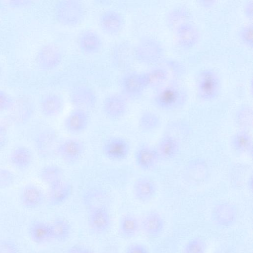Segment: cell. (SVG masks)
Returning <instances> with one entry per match:
<instances>
[{
	"label": "cell",
	"mask_w": 253,
	"mask_h": 253,
	"mask_svg": "<svg viewBox=\"0 0 253 253\" xmlns=\"http://www.w3.org/2000/svg\"><path fill=\"white\" fill-rule=\"evenodd\" d=\"M225 253V252H220V253Z\"/></svg>",
	"instance_id": "obj_46"
},
{
	"label": "cell",
	"mask_w": 253,
	"mask_h": 253,
	"mask_svg": "<svg viewBox=\"0 0 253 253\" xmlns=\"http://www.w3.org/2000/svg\"><path fill=\"white\" fill-rule=\"evenodd\" d=\"M139 126L144 131H151L157 129L161 124L160 118L156 114L146 111L142 113L139 120Z\"/></svg>",
	"instance_id": "obj_33"
},
{
	"label": "cell",
	"mask_w": 253,
	"mask_h": 253,
	"mask_svg": "<svg viewBox=\"0 0 253 253\" xmlns=\"http://www.w3.org/2000/svg\"><path fill=\"white\" fill-rule=\"evenodd\" d=\"M236 119L237 123L242 127H247L252 126L253 111L249 107H244L237 113Z\"/></svg>",
	"instance_id": "obj_35"
},
{
	"label": "cell",
	"mask_w": 253,
	"mask_h": 253,
	"mask_svg": "<svg viewBox=\"0 0 253 253\" xmlns=\"http://www.w3.org/2000/svg\"><path fill=\"white\" fill-rule=\"evenodd\" d=\"M67 253H93L92 250L83 245H76L70 247Z\"/></svg>",
	"instance_id": "obj_43"
},
{
	"label": "cell",
	"mask_w": 253,
	"mask_h": 253,
	"mask_svg": "<svg viewBox=\"0 0 253 253\" xmlns=\"http://www.w3.org/2000/svg\"><path fill=\"white\" fill-rule=\"evenodd\" d=\"M84 12L83 4L76 0L59 1L55 8L57 21L67 26H74L80 24L84 19Z\"/></svg>",
	"instance_id": "obj_1"
},
{
	"label": "cell",
	"mask_w": 253,
	"mask_h": 253,
	"mask_svg": "<svg viewBox=\"0 0 253 253\" xmlns=\"http://www.w3.org/2000/svg\"><path fill=\"white\" fill-rule=\"evenodd\" d=\"M99 24L102 30L109 35H116L122 30L124 20L118 12L113 10L104 11L99 18Z\"/></svg>",
	"instance_id": "obj_9"
},
{
	"label": "cell",
	"mask_w": 253,
	"mask_h": 253,
	"mask_svg": "<svg viewBox=\"0 0 253 253\" xmlns=\"http://www.w3.org/2000/svg\"><path fill=\"white\" fill-rule=\"evenodd\" d=\"M55 142V134L52 131H46L41 133L37 137L36 145L40 154L47 156L53 150Z\"/></svg>",
	"instance_id": "obj_31"
},
{
	"label": "cell",
	"mask_w": 253,
	"mask_h": 253,
	"mask_svg": "<svg viewBox=\"0 0 253 253\" xmlns=\"http://www.w3.org/2000/svg\"><path fill=\"white\" fill-rule=\"evenodd\" d=\"M51 239L58 241H65L70 237L71 226L66 219L58 218L50 224Z\"/></svg>",
	"instance_id": "obj_26"
},
{
	"label": "cell",
	"mask_w": 253,
	"mask_h": 253,
	"mask_svg": "<svg viewBox=\"0 0 253 253\" xmlns=\"http://www.w3.org/2000/svg\"><path fill=\"white\" fill-rule=\"evenodd\" d=\"M253 28L252 26L248 25L243 28L240 31V37L242 40L249 46L253 44Z\"/></svg>",
	"instance_id": "obj_40"
},
{
	"label": "cell",
	"mask_w": 253,
	"mask_h": 253,
	"mask_svg": "<svg viewBox=\"0 0 253 253\" xmlns=\"http://www.w3.org/2000/svg\"><path fill=\"white\" fill-rule=\"evenodd\" d=\"M10 120L5 117L0 118V132L6 134L9 127Z\"/></svg>",
	"instance_id": "obj_44"
},
{
	"label": "cell",
	"mask_w": 253,
	"mask_h": 253,
	"mask_svg": "<svg viewBox=\"0 0 253 253\" xmlns=\"http://www.w3.org/2000/svg\"><path fill=\"white\" fill-rule=\"evenodd\" d=\"M14 102L12 97L5 91L0 90V111L9 110Z\"/></svg>",
	"instance_id": "obj_39"
},
{
	"label": "cell",
	"mask_w": 253,
	"mask_h": 253,
	"mask_svg": "<svg viewBox=\"0 0 253 253\" xmlns=\"http://www.w3.org/2000/svg\"><path fill=\"white\" fill-rule=\"evenodd\" d=\"M103 151L109 158L121 160L127 157L129 151L128 143L121 137H113L107 140L104 145Z\"/></svg>",
	"instance_id": "obj_10"
},
{
	"label": "cell",
	"mask_w": 253,
	"mask_h": 253,
	"mask_svg": "<svg viewBox=\"0 0 253 253\" xmlns=\"http://www.w3.org/2000/svg\"><path fill=\"white\" fill-rule=\"evenodd\" d=\"M122 85L126 93L131 97L139 95L147 87L144 73H129L122 80Z\"/></svg>",
	"instance_id": "obj_8"
},
{
	"label": "cell",
	"mask_w": 253,
	"mask_h": 253,
	"mask_svg": "<svg viewBox=\"0 0 253 253\" xmlns=\"http://www.w3.org/2000/svg\"><path fill=\"white\" fill-rule=\"evenodd\" d=\"M178 150L177 141L172 137L165 136L159 141L156 151L159 157L170 159L177 154Z\"/></svg>",
	"instance_id": "obj_30"
},
{
	"label": "cell",
	"mask_w": 253,
	"mask_h": 253,
	"mask_svg": "<svg viewBox=\"0 0 253 253\" xmlns=\"http://www.w3.org/2000/svg\"><path fill=\"white\" fill-rule=\"evenodd\" d=\"M159 155L156 150L148 147H142L135 153V160L137 165L146 170L153 168L156 164Z\"/></svg>",
	"instance_id": "obj_24"
},
{
	"label": "cell",
	"mask_w": 253,
	"mask_h": 253,
	"mask_svg": "<svg viewBox=\"0 0 253 253\" xmlns=\"http://www.w3.org/2000/svg\"><path fill=\"white\" fill-rule=\"evenodd\" d=\"M252 144L251 135L245 130L236 132L231 140L232 147L236 151L240 153L252 151Z\"/></svg>",
	"instance_id": "obj_29"
},
{
	"label": "cell",
	"mask_w": 253,
	"mask_h": 253,
	"mask_svg": "<svg viewBox=\"0 0 253 253\" xmlns=\"http://www.w3.org/2000/svg\"><path fill=\"white\" fill-rule=\"evenodd\" d=\"M62 175L61 169L55 165H49L44 167L40 173V177L42 180L49 185L62 180Z\"/></svg>",
	"instance_id": "obj_32"
},
{
	"label": "cell",
	"mask_w": 253,
	"mask_h": 253,
	"mask_svg": "<svg viewBox=\"0 0 253 253\" xmlns=\"http://www.w3.org/2000/svg\"><path fill=\"white\" fill-rule=\"evenodd\" d=\"M71 103L77 109L85 110L93 107L96 103L94 92L89 87L80 85L75 87L70 95Z\"/></svg>",
	"instance_id": "obj_6"
},
{
	"label": "cell",
	"mask_w": 253,
	"mask_h": 253,
	"mask_svg": "<svg viewBox=\"0 0 253 253\" xmlns=\"http://www.w3.org/2000/svg\"><path fill=\"white\" fill-rule=\"evenodd\" d=\"M13 173L8 169H0V188H5L10 186L14 182Z\"/></svg>",
	"instance_id": "obj_37"
},
{
	"label": "cell",
	"mask_w": 253,
	"mask_h": 253,
	"mask_svg": "<svg viewBox=\"0 0 253 253\" xmlns=\"http://www.w3.org/2000/svg\"><path fill=\"white\" fill-rule=\"evenodd\" d=\"M126 253H149V252L144 245L138 243H134L129 245L126 248Z\"/></svg>",
	"instance_id": "obj_42"
},
{
	"label": "cell",
	"mask_w": 253,
	"mask_h": 253,
	"mask_svg": "<svg viewBox=\"0 0 253 253\" xmlns=\"http://www.w3.org/2000/svg\"><path fill=\"white\" fill-rule=\"evenodd\" d=\"M10 159L15 167L23 169L31 165L33 160V155L29 148L24 146H19L12 151Z\"/></svg>",
	"instance_id": "obj_25"
},
{
	"label": "cell",
	"mask_w": 253,
	"mask_h": 253,
	"mask_svg": "<svg viewBox=\"0 0 253 253\" xmlns=\"http://www.w3.org/2000/svg\"><path fill=\"white\" fill-rule=\"evenodd\" d=\"M9 110V119L17 124H22L27 122L33 113L32 105L25 101H20L17 102L14 101Z\"/></svg>",
	"instance_id": "obj_20"
},
{
	"label": "cell",
	"mask_w": 253,
	"mask_h": 253,
	"mask_svg": "<svg viewBox=\"0 0 253 253\" xmlns=\"http://www.w3.org/2000/svg\"><path fill=\"white\" fill-rule=\"evenodd\" d=\"M196 88L198 96L202 100L213 99L217 97L220 89L219 78L211 70H202L196 79Z\"/></svg>",
	"instance_id": "obj_2"
},
{
	"label": "cell",
	"mask_w": 253,
	"mask_h": 253,
	"mask_svg": "<svg viewBox=\"0 0 253 253\" xmlns=\"http://www.w3.org/2000/svg\"><path fill=\"white\" fill-rule=\"evenodd\" d=\"M176 39L182 47L189 48L194 46L199 39V32L192 24L186 22L176 27Z\"/></svg>",
	"instance_id": "obj_15"
},
{
	"label": "cell",
	"mask_w": 253,
	"mask_h": 253,
	"mask_svg": "<svg viewBox=\"0 0 253 253\" xmlns=\"http://www.w3.org/2000/svg\"><path fill=\"white\" fill-rule=\"evenodd\" d=\"M113 59L116 66L121 69H126L130 66L132 57L134 56V49L127 42H120L116 45L113 51Z\"/></svg>",
	"instance_id": "obj_19"
},
{
	"label": "cell",
	"mask_w": 253,
	"mask_h": 253,
	"mask_svg": "<svg viewBox=\"0 0 253 253\" xmlns=\"http://www.w3.org/2000/svg\"><path fill=\"white\" fill-rule=\"evenodd\" d=\"M133 191L135 197L138 201L146 202L154 197L156 187L152 180L148 178L141 177L134 182Z\"/></svg>",
	"instance_id": "obj_16"
},
{
	"label": "cell",
	"mask_w": 253,
	"mask_h": 253,
	"mask_svg": "<svg viewBox=\"0 0 253 253\" xmlns=\"http://www.w3.org/2000/svg\"><path fill=\"white\" fill-rule=\"evenodd\" d=\"M211 217L213 221L222 227L232 225L236 218V211L233 206L229 203H221L212 210Z\"/></svg>",
	"instance_id": "obj_11"
},
{
	"label": "cell",
	"mask_w": 253,
	"mask_h": 253,
	"mask_svg": "<svg viewBox=\"0 0 253 253\" xmlns=\"http://www.w3.org/2000/svg\"><path fill=\"white\" fill-rule=\"evenodd\" d=\"M147 86L156 87L164 83L167 78L166 71L162 69H155L144 73Z\"/></svg>",
	"instance_id": "obj_34"
},
{
	"label": "cell",
	"mask_w": 253,
	"mask_h": 253,
	"mask_svg": "<svg viewBox=\"0 0 253 253\" xmlns=\"http://www.w3.org/2000/svg\"><path fill=\"white\" fill-rule=\"evenodd\" d=\"M187 15V13L185 11L178 10L171 13L169 16V20L170 22H171L172 25H174L177 27L180 25L186 23L183 21V19H186Z\"/></svg>",
	"instance_id": "obj_38"
},
{
	"label": "cell",
	"mask_w": 253,
	"mask_h": 253,
	"mask_svg": "<svg viewBox=\"0 0 253 253\" xmlns=\"http://www.w3.org/2000/svg\"><path fill=\"white\" fill-rule=\"evenodd\" d=\"M0 253H18V251L15 245L10 241H1Z\"/></svg>",
	"instance_id": "obj_41"
},
{
	"label": "cell",
	"mask_w": 253,
	"mask_h": 253,
	"mask_svg": "<svg viewBox=\"0 0 253 253\" xmlns=\"http://www.w3.org/2000/svg\"><path fill=\"white\" fill-rule=\"evenodd\" d=\"M48 192V197L50 203L54 206L64 203L70 197L72 187L67 183L61 180L50 185Z\"/></svg>",
	"instance_id": "obj_18"
},
{
	"label": "cell",
	"mask_w": 253,
	"mask_h": 253,
	"mask_svg": "<svg viewBox=\"0 0 253 253\" xmlns=\"http://www.w3.org/2000/svg\"><path fill=\"white\" fill-rule=\"evenodd\" d=\"M83 151V146L77 140L68 139L59 145L57 152L66 161L71 162L78 159Z\"/></svg>",
	"instance_id": "obj_17"
},
{
	"label": "cell",
	"mask_w": 253,
	"mask_h": 253,
	"mask_svg": "<svg viewBox=\"0 0 253 253\" xmlns=\"http://www.w3.org/2000/svg\"><path fill=\"white\" fill-rule=\"evenodd\" d=\"M206 244L202 239L196 237L190 240L186 245L184 253H205Z\"/></svg>",
	"instance_id": "obj_36"
},
{
	"label": "cell",
	"mask_w": 253,
	"mask_h": 253,
	"mask_svg": "<svg viewBox=\"0 0 253 253\" xmlns=\"http://www.w3.org/2000/svg\"><path fill=\"white\" fill-rule=\"evenodd\" d=\"M32 240L37 244H42L51 239L50 224L43 222L33 223L29 229Z\"/></svg>",
	"instance_id": "obj_27"
},
{
	"label": "cell",
	"mask_w": 253,
	"mask_h": 253,
	"mask_svg": "<svg viewBox=\"0 0 253 253\" xmlns=\"http://www.w3.org/2000/svg\"><path fill=\"white\" fill-rule=\"evenodd\" d=\"M78 44L82 51L86 53H93L98 51L102 45L99 35L92 30H85L80 33Z\"/></svg>",
	"instance_id": "obj_14"
},
{
	"label": "cell",
	"mask_w": 253,
	"mask_h": 253,
	"mask_svg": "<svg viewBox=\"0 0 253 253\" xmlns=\"http://www.w3.org/2000/svg\"><path fill=\"white\" fill-rule=\"evenodd\" d=\"M36 59L37 64L41 69L49 70L57 67L60 64L62 54L57 45L48 43L39 49Z\"/></svg>",
	"instance_id": "obj_5"
},
{
	"label": "cell",
	"mask_w": 253,
	"mask_h": 253,
	"mask_svg": "<svg viewBox=\"0 0 253 253\" xmlns=\"http://www.w3.org/2000/svg\"><path fill=\"white\" fill-rule=\"evenodd\" d=\"M119 228L122 236L127 239L132 238L138 232V221L132 215H124L120 219Z\"/></svg>",
	"instance_id": "obj_28"
},
{
	"label": "cell",
	"mask_w": 253,
	"mask_h": 253,
	"mask_svg": "<svg viewBox=\"0 0 253 253\" xmlns=\"http://www.w3.org/2000/svg\"><path fill=\"white\" fill-rule=\"evenodd\" d=\"M162 52L161 44L151 38L142 39L134 48V57L141 62L147 64L157 61L162 55Z\"/></svg>",
	"instance_id": "obj_4"
},
{
	"label": "cell",
	"mask_w": 253,
	"mask_h": 253,
	"mask_svg": "<svg viewBox=\"0 0 253 253\" xmlns=\"http://www.w3.org/2000/svg\"><path fill=\"white\" fill-rule=\"evenodd\" d=\"M88 221L91 229L98 233L107 232L111 225L110 213L104 207L94 208L89 213Z\"/></svg>",
	"instance_id": "obj_7"
},
{
	"label": "cell",
	"mask_w": 253,
	"mask_h": 253,
	"mask_svg": "<svg viewBox=\"0 0 253 253\" xmlns=\"http://www.w3.org/2000/svg\"><path fill=\"white\" fill-rule=\"evenodd\" d=\"M144 231L150 236H156L160 233L164 227L162 216L157 212L151 211L146 214L142 222Z\"/></svg>",
	"instance_id": "obj_23"
},
{
	"label": "cell",
	"mask_w": 253,
	"mask_h": 253,
	"mask_svg": "<svg viewBox=\"0 0 253 253\" xmlns=\"http://www.w3.org/2000/svg\"><path fill=\"white\" fill-rule=\"evenodd\" d=\"M23 205L29 209L36 208L42 202L43 195L41 189L34 185H28L23 189L21 195Z\"/></svg>",
	"instance_id": "obj_21"
},
{
	"label": "cell",
	"mask_w": 253,
	"mask_h": 253,
	"mask_svg": "<svg viewBox=\"0 0 253 253\" xmlns=\"http://www.w3.org/2000/svg\"><path fill=\"white\" fill-rule=\"evenodd\" d=\"M126 102L124 98L119 94L108 96L103 102V109L106 115L112 119L122 117L126 112Z\"/></svg>",
	"instance_id": "obj_12"
},
{
	"label": "cell",
	"mask_w": 253,
	"mask_h": 253,
	"mask_svg": "<svg viewBox=\"0 0 253 253\" xmlns=\"http://www.w3.org/2000/svg\"><path fill=\"white\" fill-rule=\"evenodd\" d=\"M186 94L181 88L173 86H166L159 91L154 97V103L159 108L171 110L181 107L186 102Z\"/></svg>",
	"instance_id": "obj_3"
},
{
	"label": "cell",
	"mask_w": 253,
	"mask_h": 253,
	"mask_svg": "<svg viewBox=\"0 0 253 253\" xmlns=\"http://www.w3.org/2000/svg\"><path fill=\"white\" fill-rule=\"evenodd\" d=\"M7 142L6 134L0 132V152L5 147Z\"/></svg>",
	"instance_id": "obj_45"
},
{
	"label": "cell",
	"mask_w": 253,
	"mask_h": 253,
	"mask_svg": "<svg viewBox=\"0 0 253 253\" xmlns=\"http://www.w3.org/2000/svg\"><path fill=\"white\" fill-rule=\"evenodd\" d=\"M63 106V99L55 93L49 94L44 96L40 105L42 113L48 117L58 115L62 111Z\"/></svg>",
	"instance_id": "obj_22"
},
{
	"label": "cell",
	"mask_w": 253,
	"mask_h": 253,
	"mask_svg": "<svg viewBox=\"0 0 253 253\" xmlns=\"http://www.w3.org/2000/svg\"><path fill=\"white\" fill-rule=\"evenodd\" d=\"M88 122L89 116L86 111L76 108L72 111L66 117L65 126L69 131L79 133L85 129Z\"/></svg>",
	"instance_id": "obj_13"
}]
</instances>
